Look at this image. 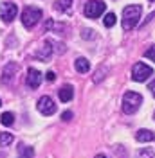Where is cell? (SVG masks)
Returning <instances> with one entry per match:
<instances>
[{"instance_id": "6da1fadb", "label": "cell", "mask_w": 155, "mask_h": 158, "mask_svg": "<svg viewBox=\"0 0 155 158\" xmlns=\"http://www.w3.org/2000/svg\"><path fill=\"white\" fill-rule=\"evenodd\" d=\"M143 7L141 6H126L123 9V29L125 31H132L134 27L139 25V18H141Z\"/></svg>"}, {"instance_id": "7a4b0ae2", "label": "cell", "mask_w": 155, "mask_h": 158, "mask_svg": "<svg viewBox=\"0 0 155 158\" xmlns=\"http://www.w3.org/2000/svg\"><path fill=\"white\" fill-rule=\"evenodd\" d=\"M143 104V95L137 94V92H126L123 95V111L126 115H132L135 113L139 106Z\"/></svg>"}, {"instance_id": "3957f363", "label": "cell", "mask_w": 155, "mask_h": 158, "mask_svg": "<svg viewBox=\"0 0 155 158\" xmlns=\"http://www.w3.org/2000/svg\"><path fill=\"white\" fill-rule=\"evenodd\" d=\"M42 18V9L34 7V6H27L25 9L22 11V23L25 29H33Z\"/></svg>"}, {"instance_id": "277c9868", "label": "cell", "mask_w": 155, "mask_h": 158, "mask_svg": "<svg viewBox=\"0 0 155 158\" xmlns=\"http://www.w3.org/2000/svg\"><path fill=\"white\" fill-rule=\"evenodd\" d=\"M83 13L87 18H99L105 13V2L103 0H88L83 7Z\"/></svg>"}, {"instance_id": "5b68a950", "label": "cell", "mask_w": 155, "mask_h": 158, "mask_svg": "<svg viewBox=\"0 0 155 158\" xmlns=\"http://www.w3.org/2000/svg\"><path fill=\"white\" fill-rule=\"evenodd\" d=\"M150 76H153V69H152V67H148L143 61H139V63L134 65V69H132V79H134V81L143 83V81H146Z\"/></svg>"}, {"instance_id": "8992f818", "label": "cell", "mask_w": 155, "mask_h": 158, "mask_svg": "<svg viewBox=\"0 0 155 158\" xmlns=\"http://www.w3.org/2000/svg\"><path fill=\"white\" fill-rule=\"evenodd\" d=\"M16 15H18L16 4H13V2H4V4H0V18H2V22L11 23L13 20L16 18Z\"/></svg>"}, {"instance_id": "52a82bcc", "label": "cell", "mask_w": 155, "mask_h": 158, "mask_svg": "<svg viewBox=\"0 0 155 158\" xmlns=\"http://www.w3.org/2000/svg\"><path fill=\"white\" fill-rule=\"evenodd\" d=\"M36 108L42 115H52L54 111H56V104H54V101L49 97V95H43V97H40V101L36 102Z\"/></svg>"}, {"instance_id": "ba28073f", "label": "cell", "mask_w": 155, "mask_h": 158, "mask_svg": "<svg viewBox=\"0 0 155 158\" xmlns=\"http://www.w3.org/2000/svg\"><path fill=\"white\" fill-rule=\"evenodd\" d=\"M40 83H42V74H40V70L31 67V69L27 70V76H25V85H27L29 88H38Z\"/></svg>"}, {"instance_id": "9c48e42d", "label": "cell", "mask_w": 155, "mask_h": 158, "mask_svg": "<svg viewBox=\"0 0 155 158\" xmlns=\"http://www.w3.org/2000/svg\"><path fill=\"white\" fill-rule=\"evenodd\" d=\"M52 50H54V49H52V41L47 40V41L43 43V47L34 52V58H38L40 61H49L51 56H52Z\"/></svg>"}, {"instance_id": "30bf717a", "label": "cell", "mask_w": 155, "mask_h": 158, "mask_svg": "<svg viewBox=\"0 0 155 158\" xmlns=\"http://www.w3.org/2000/svg\"><path fill=\"white\" fill-rule=\"evenodd\" d=\"M58 95H60V101L61 102H69V101H72V97H74V88L70 85H65V86H61L58 90Z\"/></svg>"}, {"instance_id": "8fae6325", "label": "cell", "mask_w": 155, "mask_h": 158, "mask_svg": "<svg viewBox=\"0 0 155 158\" xmlns=\"http://www.w3.org/2000/svg\"><path fill=\"white\" fill-rule=\"evenodd\" d=\"M16 70H18V65L16 63H7L6 67H4V74H2V81L4 83H7L11 79L15 77V74H16Z\"/></svg>"}, {"instance_id": "7c38bea8", "label": "cell", "mask_w": 155, "mask_h": 158, "mask_svg": "<svg viewBox=\"0 0 155 158\" xmlns=\"http://www.w3.org/2000/svg\"><path fill=\"white\" fill-rule=\"evenodd\" d=\"M135 140L137 142H152L155 140V133L152 129H139L135 133Z\"/></svg>"}, {"instance_id": "4fadbf2b", "label": "cell", "mask_w": 155, "mask_h": 158, "mask_svg": "<svg viewBox=\"0 0 155 158\" xmlns=\"http://www.w3.org/2000/svg\"><path fill=\"white\" fill-rule=\"evenodd\" d=\"M74 69H76V72H79V74H87L88 70H90V61H88L87 58H78L76 61H74Z\"/></svg>"}, {"instance_id": "5bb4252c", "label": "cell", "mask_w": 155, "mask_h": 158, "mask_svg": "<svg viewBox=\"0 0 155 158\" xmlns=\"http://www.w3.org/2000/svg\"><path fill=\"white\" fill-rule=\"evenodd\" d=\"M34 156V149L25 144H18V158H33Z\"/></svg>"}, {"instance_id": "9a60e30c", "label": "cell", "mask_w": 155, "mask_h": 158, "mask_svg": "<svg viewBox=\"0 0 155 158\" xmlns=\"http://www.w3.org/2000/svg\"><path fill=\"white\" fill-rule=\"evenodd\" d=\"M54 7L58 11H61V13H67V11H70V7H72V0H56Z\"/></svg>"}, {"instance_id": "2e32d148", "label": "cell", "mask_w": 155, "mask_h": 158, "mask_svg": "<svg viewBox=\"0 0 155 158\" xmlns=\"http://www.w3.org/2000/svg\"><path fill=\"white\" fill-rule=\"evenodd\" d=\"M13 140H15V137H13L11 133H7V131L0 133V148H7V146H11Z\"/></svg>"}, {"instance_id": "e0dca14e", "label": "cell", "mask_w": 155, "mask_h": 158, "mask_svg": "<svg viewBox=\"0 0 155 158\" xmlns=\"http://www.w3.org/2000/svg\"><path fill=\"white\" fill-rule=\"evenodd\" d=\"M0 122H2L4 126H13V124H15V113L4 111V113L0 115Z\"/></svg>"}, {"instance_id": "ac0fdd59", "label": "cell", "mask_w": 155, "mask_h": 158, "mask_svg": "<svg viewBox=\"0 0 155 158\" xmlns=\"http://www.w3.org/2000/svg\"><path fill=\"white\" fill-rule=\"evenodd\" d=\"M137 158H155V153L152 148H143L137 151Z\"/></svg>"}, {"instance_id": "d6986e66", "label": "cell", "mask_w": 155, "mask_h": 158, "mask_svg": "<svg viewBox=\"0 0 155 158\" xmlns=\"http://www.w3.org/2000/svg\"><path fill=\"white\" fill-rule=\"evenodd\" d=\"M116 22H117V18H116V15H114V13H108L107 16H105V20H103L105 27H114V25H116Z\"/></svg>"}, {"instance_id": "ffe728a7", "label": "cell", "mask_w": 155, "mask_h": 158, "mask_svg": "<svg viewBox=\"0 0 155 158\" xmlns=\"http://www.w3.org/2000/svg\"><path fill=\"white\" fill-rule=\"evenodd\" d=\"M108 72L107 67H101V69L96 72V76H94V83H99V81H103V77H105V74Z\"/></svg>"}, {"instance_id": "44dd1931", "label": "cell", "mask_w": 155, "mask_h": 158, "mask_svg": "<svg viewBox=\"0 0 155 158\" xmlns=\"http://www.w3.org/2000/svg\"><path fill=\"white\" fill-rule=\"evenodd\" d=\"M144 58H148L150 61H155V45H152L144 50Z\"/></svg>"}, {"instance_id": "7402d4cb", "label": "cell", "mask_w": 155, "mask_h": 158, "mask_svg": "<svg viewBox=\"0 0 155 158\" xmlns=\"http://www.w3.org/2000/svg\"><path fill=\"white\" fill-rule=\"evenodd\" d=\"M81 36H83L85 40H92L96 34H94V31H92V29H83V31H81Z\"/></svg>"}, {"instance_id": "603a6c76", "label": "cell", "mask_w": 155, "mask_h": 158, "mask_svg": "<svg viewBox=\"0 0 155 158\" xmlns=\"http://www.w3.org/2000/svg\"><path fill=\"white\" fill-rule=\"evenodd\" d=\"M70 118H72V111H63V113H61V120L69 122Z\"/></svg>"}, {"instance_id": "cb8c5ba5", "label": "cell", "mask_w": 155, "mask_h": 158, "mask_svg": "<svg viewBox=\"0 0 155 158\" xmlns=\"http://www.w3.org/2000/svg\"><path fill=\"white\" fill-rule=\"evenodd\" d=\"M45 79H47V81H51V83H52V81L56 79V74H54V72L51 70V72H47V74H45Z\"/></svg>"}, {"instance_id": "d4e9b609", "label": "cell", "mask_w": 155, "mask_h": 158, "mask_svg": "<svg viewBox=\"0 0 155 158\" xmlns=\"http://www.w3.org/2000/svg\"><path fill=\"white\" fill-rule=\"evenodd\" d=\"M148 90L152 92V95H153V97H155V79H153V81H152V83H150V85H148Z\"/></svg>"}, {"instance_id": "484cf974", "label": "cell", "mask_w": 155, "mask_h": 158, "mask_svg": "<svg viewBox=\"0 0 155 158\" xmlns=\"http://www.w3.org/2000/svg\"><path fill=\"white\" fill-rule=\"evenodd\" d=\"M96 158H108V156H105V155H97Z\"/></svg>"}, {"instance_id": "4316f807", "label": "cell", "mask_w": 155, "mask_h": 158, "mask_svg": "<svg viewBox=\"0 0 155 158\" xmlns=\"http://www.w3.org/2000/svg\"><path fill=\"white\" fill-rule=\"evenodd\" d=\"M0 106H2V99H0Z\"/></svg>"}, {"instance_id": "83f0119b", "label": "cell", "mask_w": 155, "mask_h": 158, "mask_svg": "<svg viewBox=\"0 0 155 158\" xmlns=\"http://www.w3.org/2000/svg\"><path fill=\"white\" fill-rule=\"evenodd\" d=\"M150 2H155V0H150Z\"/></svg>"}, {"instance_id": "f1b7e54d", "label": "cell", "mask_w": 155, "mask_h": 158, "mask_svg": "<svg viewBox=\"0 0 155 158\" xmlns=\"http://www.w3.org/2000/svg\"><path fill=\"white\" fill-rule=\"evenodd\" d=\"M153 118H155V113H153Z\"/></svg>"}]
</instances>
